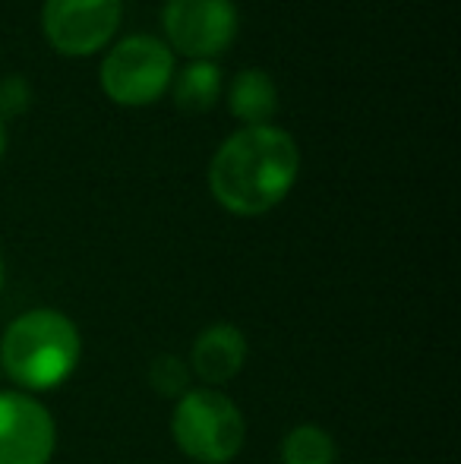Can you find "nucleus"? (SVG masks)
<instances>
[{"label": "nucleus", "mask_w": 461, "mask_h": 464, "mask_svg": "<svg viewBox=\"0 0 461 464\" xmlns=\"http://www.w3.org/2000/svg\"><path fill=\"white\" fill-rule=\"evenodd\" d=\"M80 357L82 338L76 323L48 306L16 316L0 338V370L29 395L67 382Z\"/></svg>", "instance_id": "obj_2"}, {"label": "nucleus", "mask_w": 461, "mask_h": 464, "mask_svg": "<svg viewBox=\"0 0 461 464\" xmlns=\"http://www.w3.org/2000/svg\"><path fill=\"white\" fill-rule=\"evenodd\" d=\"M149 385L165 398H180L190 392V370L180 357L158 354L149 363Z\"/></svg>", "instance_id": "obj_12"}, {"label": "nucleus", "mask_w": 461, "mask_h": 464, "mask_svg": "<svg viewBox=\"0 0 461 464\" xmlns=\"http://www.w3.org/2000/svg\"><path fill=\"white\" fill-rule=\"evenodd\" d=\"M165 35L190 61H212L237 35L234 0H168Z\"/></svg>", "instance_id": "obj_6"}, {"label": "nucleus", "mask_w": 461, "mask_h": 464, "mask_svg": "<svg viewBox=\"0 0 461 464\" xmlns=\"http://www.w3.org/2000/svg\"><path fill=\"white\" fill-rule=\"evenodd\" d=\"M32 104V89L23 76H4L0 80V121L23 114Z\"/></svg>", "instance_id": "obj_13"}, {"label": "nucleus", "mask_w": 461, "mask_h": 464, "mask_svg": "<svg viewBox=\"0 0 461 464\" xmlns=\"http://www.w3.org/2000/svg\"><path fill=\"white\" fill-rule=\"evenodd\" d=\"M246 354H250V348H246L244 332H240L237 325L218 323L197 335L190 363H193V372L212 389V385L231 382V379L244 370Z\"/></svg>", "instance_id": "obj_8"}, {"label": "nucleus", "mask_w": 461, "mask_h": 464, "mask_svg": "<svg viewBox=\"0 0 461 464\" xmlns=\"http://www.w3.org/2000/svg\"><path fill=\"white\" fill-rule=\"evenodd\" d=\"M4 278H6V266H4V256H0V287H4Z\"/></svg>", "instance_id": "obj_15"}, {"label": "nucleus", "mask_w": 461, "mask_h": 464, "mask_svg": "<svg viewBox=\"0 0 461 464\" xmlns=\"http://www.w3.org/2000/svg\"><path fill=\"white\" fill-rule=\"evenodd\" d=\"M228 108L237 121H244L246 127H265L278 111V89L265 70L250 67L240 70L231 82L228 92Z\"/></svg>", "instance_id": "obj_9"}, {"label": "nucleus", "mask_w": 461, "mask_h": 464, "mask_svg": "<svg viewBox=\"0 0 461 464\" xmlns=\"http://www.w3.org/2000/svg\"><path fill=\"white\" fill-rule=\"evenodd\" d=\"M120 13V0H44L42 29L54 51L89 57L114 38Z\"/></svg>", "instance_id": "obj_5"}, {"label": "nucleus", "mask_w": 461, "mask_h": 464, "mask_svg": "<svg viewBox=\"0 0 461 464\" xmlns=\"http://www.w3.org/2000/svg\"><path fill=\"white\" fill-rule=\"evenodd\" d=\"M335 440L316 423H301L282 440V464H332Z\"/></svg>", "instance_id": "obj_11"}, {"label": "nucleus", "mask_w": 461, "mask_h": 464, "mask_svg": "<svg viewBox=\"0 0 461 464\" xmlns=\"http://www.w3.org/2000/svg\"><path fill=\"white\" fill-rule=\"evenodd\" d=\"M174 80V54L152 35H130L117 42L101 61L99 82L111 102L142 108L158 102Z\"/></svg>", "instance_id": "obj_4"}, {"label": "nucleus", "mask_w": 461, "mask_h": 464, "mask_svg": "<svg viewBox=\"0 0 461 464\" xmlns=\"http://www.w3.org/2000/svg\"><path fill=\"white\" fill-rule=\"evenodd\" d=\"M6 155V121H0V161Z\"/></svg>", "instance_id": "obj_14"}, {"label": "nucleus", "mask_w": 461, "mask_h": 464, "mask_svg": "<svg viewBox=\"0 0 461 464\" xmlns=\"http://www.w3.org/2000/svg\"><path fill=\"white\" fill-rule=\"evenodd\" d=\"M301 152L288 130L244 127L218 146L209 165V189L231 215H263L275 208L297 184Z\"/></svg>", "instance_id": "obj_1"}, {"label": "nucleus", "mask_w": 461, "mask_h": 464, "mask_svg": "<svg viewBox=\"0 0 461 464\" xmlns=\"http://www.w3.org/2000/svg\"><path fill=\"white\" fill-rule=\"evenodd\" d=\"M222 95V70L212 61H193L174 82V104L187 114H203Z\"/></svg>", "instance_id": "obj_10"}, {"label": "nucleus", "mask_w": 461, "mask_h": 464, "mask_svg": "<svg viewBox=\"0 0 461 464\" xmlns=\"http://www.w3.org/2000/svg\"><path fill=\"white\" fill-rule=\"evenodd\" d=\"M54 446L48 408L29 392H0V464H48Z\"/></svg>", "instance_id": "obj_7"}, {"label": "nucleus", "mask_w": 461, "mask_h": 464, "mask_svg": "<svg viewBox=\"0 0 461 464\" xmlns=\"http://www.w3.org/2000/svg\"><path fill=\"white\" fill-rule=\"evenodd\" d=\"M178 449L197 464H228L244 449L246 423L240 408L218 389H190L171 417Z\"/></svg>", "instance_id": "obj_3"}]
</instances>
